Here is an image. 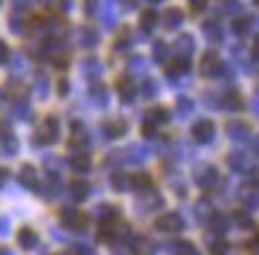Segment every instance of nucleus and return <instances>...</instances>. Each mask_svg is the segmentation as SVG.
Masks as SVG:
<instances>
[{"instance_id": "603ef678", "label": "nucleus", "mask_w": 259, "mask_h": 255, "mask_svg": "<svg viewBox=\"0 0 259 255\" xmlns=\"http://www.w3.org/2000/svg\"><path fill=\"white\" fill-rule=\"evenodd\" d=\"M0 255H12L10 250H5V248H0Z\"/></svg>"}, {"instance_id": "1a4fd4ad", "label": "nucleus", "mask_w": 259, "mask_h": 255, "mask_svg": "<svg viewBox=\"0 0 259 255\" xmlns=\"http://www.w3.org/2000/svg\"><path fill=\"white\" fill-rule=\"evenodd\" d=\"M70 166H72L77 173H89V171H92V159H89V154H84V152H74L72 159H70Z\"/></svg>"}, {"instance_id": "c756f323", "label": "nucleus", "mask_w": 259, "mask_h": 255, "mask_svg": "<svg viewBox=\"0 0 259 255\" xmlns=\"http://www.w3.org/2000/svg\"><path fill=\"white\" fill-rule=\"evenodd\" d=\"M84 67H87V70H84V72H87V75L89 77H101V63H99V60H96V58H87V60H84Z\"/></svg>"}, {"instance_id": "f257e3e1", "label": "nucleus", "mask_w": 259, "mask_h": 255, "mask_svg": "<svg viewBox=\"0 0 259 255\" xmlns=\"http://www.w3.org/2000/svg\"><path fill=\"white\" fill-rule=\"evenodd\" d=\"M58 135H60V130H58V118L56 116H48L46 121H44V125L36 130V135H34V144H53V142L58 140Z\"/></svg>"}, {"instance_id": "a211bd4d", "label": "nucleus", "mask_w": 259, "mask_h": 255, "mask_svg": "<svg viewBox=\"0 0 259 255\" xmlns=\"http://www.w3.org/2000/svg\"><path fill=\"white\" fill-rule=\"evenodd\" d=\"M173 255H199V250L190 243V241H173V246H168Z\"/></svg>"}, {"instance_id": "f8f14e48", "label": "nucleus", "mask_w": 259, "mask_h": 255, "mask_svg": "<svg viewBox=\"0 0 259 255\" xmlns=\"http://www.w3.org/2000/svg\"><path fill=\"white\" fill-rule=\"evenodd\" d=\"M206 222H209V229H211L213 234H226L231 229V219L226 217V214H211Z\"/></svg>"}, {"instance_id": "0eeeda50", "label": "nucleus", "mask_w": 259, "mask_h": 255, "mask_svg": "<svg viewBox=\"0 0 259 255\" xmlns=\"http://www.w3.org/2000/svg\"><path fill=\"white\" fill-rule=\"evenodd\" d=\"M228 166H231L233 171H238V173L254 171V166H252V161L247 159V154H245V152H235V154H231V157H228Z\"/></svg>"}, {"instance_id": "4be33fe9", "label": "nucleus", "mask_w": 259, "mask_h": 255, "mask_svg": "<svg viewBox=\"0 0 259 255\" xmlns=\"http://www.w3.org/2000/svg\"><path fill=\"white\" fill-rule=\"evenodd\" d=\"M158 22V15L154 10H147V12H142V17H139V29L142 31H151V29L156 27Z\"/></svg>"}, {"instance_id": "9d476101", "label": "nucleus", "mask_w": 259, "mask_h": 255, "mask_svg": "<svg viewBox=\"0 0 259 255\" xmlns=\"http://www.w3.org/2000/svg\"><path fill=\"white\" fill-rule=\"evenodd\" d=\"M103 132H106L108 140H120L122 135L127 132V123L125 121H111V123L103 125Z\"/></svg>"}, {"instance_id": "09e8293b", "label": "nucleus", "mask_w": 259, "mask_h": 255, "mask_svg": "<svg viewBox=\"0 0 259 255\" xmlns=\"http://www.w3.org/2000/svg\"><path fill=\"white\" fill-rule=\"evenodd\" d=\"M84 10H87V15H94V12H96V0H87V3H84Z\"/></svg>"}, {"instance_id": "6e6552de", "label": "nucleus", "mask_w": 259, "mask_h": 255, "mask_svg": "<svg viewBox=\"0 0 259 255\" xmlns=\"http://www.w3.org/2000/svg\"><path fill=\"white\" fill-rule=\"evenodd\" d=\"M173 48L178 51V58H190L194 51V39L190 37V34H180Z\"/></svg>"}, {"instance_id": "c9c22d12", "label": "nucleus", "mask_w": 259, "mask_h": 255, "mask_svg": "<svg viewBox=\"0 0 259 255\" xmlns=\"http://www.w3.org/2000/svg\"><path fill=\"white\" fill-rule=\"evenodd\" d=\"M36 89H38V99H46L48 96V77H46V72H38L36 75Z\"/></svg>"}, {"instance_id": "ea45409f", "label": "nucleus", "mask_w": 259, "mask_h": 255, "mask_svg": "<svg viewBox=\"0 0 259 255\" xmlns=\"http://www.w3.org/2000/svg\"><path fill=\"white\" fill-rule=\"evenodd\" d=\"M233 219L238 222V227H240V229H252V227H254V222H252L245 212H235V217H233Z\"/></svg>"}, {"instance_id": "f704fd0d", "label": "nucleus", "mask_w": 259, "mask_h": 255, "mask_svg": "<svg viewBox=\"0 0 259 255\" xmlns=\"http://www.w3.org/2000/svg\"><path fill=\"white\" fill-rule=\"evenodd\" d=\"M168 118H170V114H168L166 108H161V106H158V108H151V116H149V121H151L154 125H156V123H166Z\"/></svg>"}, {"instance_id": "2eb2a0df", "label": "nucleus", "mask_w": 259, "mask_h": 255, "mask_svg": "<svg viewBox=\"0 0 259 255\" xmlns=\"http://www.w3.org/2000/svg\"><path fill=\"white\" fill-rule=\"evenodd\" d=\"M187 70H190V58H176V60L168 65L166 72H168V77H173V80H176V77L185 75Z\"/></svg>"}, {"instance_id": "412c9836", "label": "nucleus", "mask_w": 259, "mask_h": 255, "mask_svg": "<svg viewBox=\"0 0 259 255\" xmlns=\"http://www.w3.org/2000/svg\"><path fill=\"white\" fill-rule=\"evenodd\" d=\"M130 186H132L135 190H144V193H149L151 186H154V180H151L149 173H137L135 178H130Z\"/></svg>"}, {"instance_id": "79ce46f5", "label": "nucleus", "mask_w": 259, "mask_h": 255, "mask_svg": "<svg viewBox=\"0 0 259 255\" xmlns=\"http://www.w3.org/2000/svg\"><path fill=\"white\" fill-rule=\"evenodd\" d=\"M142 132H144V137H156V135H158L156 125L151 123V121H147V123H144V130H142Z\"/></svg>"}, {"instance_id": "cd10ccee", "label": "nucleus", "mask_w": 259, "mask_h": 255, "mask_svg": "<svg viewBox=\"0 0 259 255\" xmlns=\"http://www.w3.org/2000/svg\"><path fill=\"white\" fill-rule=\"evenodd\" d=\"M223 106H226V108H228V111H240L242 108V99L240 96H238V92H228V94H226V101H223Z\"/></svg>"}, {"instance_id": "4468645a", "label": "nucleus", "mask_w": 259, "mask_h": 255, "mask_svg": "<svg viewBox=\"0 0 259 255\" xmlns=\"http://www.w3.org/2000/svg\"><path fill=\"white\" fill-rule=\"evenodd\" d=\"M87 140H89L87 125L79 123V121H72V147H82Z\"/></svg>"}, {"instance_id": "864d4df0", "label": "nucleus", "mask_w": 259, "mask_h": 255, "mask_svg": "<svg viewBox=\"0 0 259 255\" xmlns=\"http://www.w3.org/2000/svg\"><path fill=\"white\" fill-rule=\"evenodd\" d=\"M151 3H161V0H151Z\"/></svg>"}, {"instance_id": "5701e85b", "label": "nucleus", "mask_w": 259, "mask_h": 255, "mask_svg": "<svg viewBox=\"0 0 259 255\" xmlns=\"http://www.w3.org/2000/svg\"><path fill=\"white\" fill-rule=\"evenodd\" d=\"M204 34H206V39H209V41H211V44H219V41H221L223 39V31H221V27H219V22H206V24H204Z\"/></svg>"}, {"instance_id": "37998d69", "label": "nucleus", "mask_w": 259, "mask_h": 255, "mask_svg": "<svg viewBox=\"0 0 259 255\" xmlns=\"http://www.w3.org/2000/svg\"><path fill=\"white\" fill-rule=\"evenodd\" d=\"M8 60H10V48H8L5 41H0V65H3V63H8Z\"/></svg>"}, {"instance_id": "b1692460", "label": "nucleus", "mask_w": 259, "mask_h": 255, "mask_svg": "<svg viewBox=\"0 0 259 255\" xmlns=\"http://www.w3.org/2000/svg\"><path fill=\"white\" fill-rule=\"evenodd\" d=\"M194 214H197V219H202V222H206V219L213 214V207L209 200H197V205H194Z\"/></svg>"}, {"instance_id": "473e14b6", "label": "nucleus", "mask_w": 259, "mask_h": 255, "mask_svg": "<svg viewBox=\"0 0 259 255\" xmlns=\"http://www.w3.org/2000/svg\"><path fill=\"white\" fill-rule=\"evenodd\" d=\"M209 250H211V255H231V243L219 238V241H213L211 246H209Z\"/></svg>"}, {"instance_id": "58836bf2", "label": "nucleus", "mask_w": 259, "mask_h": 255, "mask_svg": "<svg viewBox=\"0 0 259 255\" xmlns=\"http://www.w3.org/2000/svg\"><path fill=\"white\" fill-rule=\"evenodd\" d=\"M142 94L147 96V99H151V96L158 94V85L156 80H144V87H142Z\"/></svg>"}, {"instance_id": "7ed1b4c3", "label": "nucleus", "mask_w": 259, "mask_h": 255, "mask_svg": "<svg viewBox=\"0 0 259 255\" xmlns=\"http://www.w3.org/2000/svg\"><path fill=\"white\" fill-rule=\"evenodd\" d=\"M156 229L158 231H163V234H180V231L185 229V222H183L180 214L168 212V214H163V217L156 219Z\"/></svg>"}, {"instance_id": "39448f33", "label": "nucleus", "mask_w": 259, "mask_h": 255, "mask_svg": "<svg viewBox=\"0 0 259 255\" xmlns=\"http://www.w3.org/2000/svg\"><path fill=\"white\" fill-rule=\"evenodd\" d=\"M221 70H226V67H223L219 53H216V51H209V53L204 56V60H202V72L206 77H219L221 75Z\"/></svg>"}, {"instance_id": "c03bdc74", "label": "nucleus", "mask_w": 259, "mask_h": 255, "mask_svg": "<svg viewBox=\"0 0 259 255\" xmlns=\"http://www.w3.org/2000/svg\"><path fill=\"white\" fill-rule=\"evenodd\" d=\"M70 255H92V250L84 246H72L70 248Z\"/></svg>"}, {"instance_id": "49530a36", "label": "nucleus", "mask_w": 259, "mask_h": 255, "mask_svg": "<svg viewBox=\"0 0 259 255\" xmlns=\"http://www.w3.org/2000/svg\"><path fill=\"white\" fill-rule=\"evenodd\" d=\"M8 234H10V222L8 219H0V236L5 238Z\"/></svg>"}, {"instance_id": "f3484780", "label": "nucleus", "mask_w": 259, "mask_h": 255, "mask_svg": "<svg viewBox=\"0 0 259 255\" xmlns=\"http://www.w3.org/2000/svg\"><path fill=\"white\" fill-rule=\"evenodd\" d=\"M89 183H84V180H74L72 186H70V193H72V200L74 202H84V200L89 198Z\"/></svg>"}, {"instance_id": "f03ea898", "label": "nucleus", "mask_w": 259, "mask_h": 255, "mask_svg": "<svg viewBox=\"0 0 259 255\" xmlns=\"http://www.w3.org/2000/svg\"><path fill=\"white\" fill-rule=\"evenodd\" d=\"M192 178L199 188H211V186H216V180H219V169L211 166V164H199L194 169Z\"/></svg>"}, {"instance_id": "e433bc0d", "label": "nucleus", "mask_w": 259, "mask_h": 255, "mask_svg": "<svg viewBox=\"0 0 259 255\" xmlns=\"http://www.w3.org/2000/svg\"><path fill=\"white\" fill-rule=\"evenodd\" d=\"M166 56H168V46L163 41H156V44H154V60H156V63H163Z\"/></svg>"}, {"instance_id": "a19ab883", "label": "nucleus", "mask_w": 259, "mask_h": 255, "mask_svg": "<svg viewBox=\"0 0 259 255\" xmlns=\"http://www.w3.org/2000/svg\"><path fill=\"white\" fill-rule=\"evenodd\" d=\"M178 108H180V116L192 114V101H190V99H180V101H178Z\"/></svg>"}, {"instance_id": "a18cd8bd", "label": "nucleus", "mask_w": 259, "mask_h": 255, "mask_svg": "<svg viewBox=\"0 0 259 255\" xmlns=\"http://www.w3.org/2000/svg\"><path fill=\"white\" fill-rule=\"evenodd\" d=\"M67 92H70V82H67V80H60V82H58V94L65 96Z\"/></svg>"}, {"instance_id": "9b49d317", "label": "nucleus", "mask_w": 259, "mask_h": 255, "mask_svg": "<svg viewBox=\"0 0 259 255\" xmlns=\"http://www.w3.org/2000/svg\"><path fill=\"white\" fill-rule=\"evenodd\" d=\"M19 180H22V186H27V188L36 190V188H38L36 169H34V166H29V164H24V166L19 169Z\"/></svg>"}, {"instance_id": "5fc2aeb1", "label": "nucleus", "mask_w": 259, "mask_h": 255, "mask_svg": "<svg viewBox=\"0 0 259 255\" xmlns=\"http://www.w3.org/2000/svg\"><path fill=\"white\" fill-rule=\"evenodd\" d=\"M41 3H46V0H41Z\"/></svg>"}, {"instance_id": "a878e982", "label": "nucleus", "mask_w": 259, "mask_h": 255, "mask_svg": "<svg viewBox=\"0 0 259 255\" xmlns=\"http://www.w3.org/2000/svg\"><path fill=\"white\" fill-rule=\"evenodd\" d=\"M163 24H166L168 29H178L180 24H183V12L180 10H168L166 12V17H163Z\"/></svg>"}, {"instance_id": "423d86ee", "label": "nucleus", "mask_w": 259, "mask_h": 255, "mask_svg": "<svg viewBox=\"0 0 259 255\" xmlns=\"http://www.w3.org/2000/svg\"><path fill=\"white\" fill-rule=\"evenodd\" d=\"M213 135H216V128H213L211 121H199V123H194L192 128V137L199 144H209L213 140Z\"/></svg>"}, {"instance_id": "bb28decb", "label": "nucleus", "mask_w": 259, "mask_h": 255, "mask_svg": "<svg viewBox=\"0 0 259 255\" xmlns=\"http://www.w3.org/2000/svg\"><path fill=\"white\" fill-rule=\"evenodd\" d=\"M0 144H3V152L8 154V157H12V154H17L19 152V142L15 135H5V137H0Z\"/></svg>"}, {"instance_id": "aec40b11", "label": "nucleus", "mask_w": 259, "mask_h": 255, "mask_svg": "<svg viewBox=\"0 0 259 255\" xmlns=\"http://www.w3.org/2000/svg\"><path fill=\"white\" fill-rule=\"evenodd\" d=\"M130 246H132V253H135V255H151V253H154V246H151L144 236L132 238V243H130Z\"/></svg>"}, {"instance_id": "2f4dec72", "label": "nucleus", "mask_w": 259, "mask_h": 255, "mask_svg": "<svg viewBox=\"0 0 259 255\" xmlns=\"http://www.w3.org/2000/svg\"><path fill=\"white\" fill-rule=\"evenodd\" d=\"M118 214V209L113 207V205H101V207L96 209V217L101 219V224L103 222H113V217Z\"/></svg>"}, {"instance_id": "dca6fc26", "label": "nucleus", "mask_w": 259, "mask_h": 255, "mask_svg": "<svg viewBox=\"0 0 259 255\" xmlns=\"http://www.w3.org/2000/svg\"><path fill=\"white\" fill-rule=\"evenodd\" d=\"M118 94H120V99L125 104L135 99V85H132L130 77H120V80H118Z\"/></svg>"}, {"instance_id": "393cba45", "label": "nucleus", "mask_w": 259, "mask_h": 255, "mask_svg": "<svg viewBox=\"0 0 259 255\" xmlns=\"http://www.w3.org/2000/svg\"><path fill=\"white\" fill-rule=\"evenodd\" d=\"M79 44H82L84 48H94L99 44V34L92 31V29H79Z\"/></svg>"}, {"instance_id": "de8ad7c7", "label": "nucleus", "mask_w": 259, "mask_h": 255, "mask_svg": "<svg viewBox=\"0 0 259 255\" xmlns=\"http://www.w3.org/2000/svg\"><path fill=\"white\" fill-rule=\"evenodd\" d=\"M206 3H209V0H190V5H192L197 12H202V10L206 8Z\"/></svg>"}, {"instance_id": "6ab92c4d", "label": "nucleus", "mask_w": 259, "mask_h": 255, "mask_svg": "<svg viewBox=\"0 0 259 255\" xmlns=\"http://www.w3.org/2000/svg\"><path fill=\"white\" fill-rule=\"evenodd\" d=\"M228 135H231L235 142H247L250 137V128L245 123H231L228 125Z\"/></svg>"}, {"instance_id": "20e7f679", "label": "nucleus", "mask_w": 259, "mask_h": 255, "mask_svg": "<svg viewBox=\"0 0 259 255\" xmlns=\"http://www.w3.org/2000/svg\"><path fill=\"white\" fill-rule=\"evenodd\" d=\"M60 219H63V224L67 229H77V231H82V229L87 227V222H89L82 212H77L74 207H65L63 212H60Z\"/></svg>"}, {"instance_id": "8fccbe9b", "label": "nucleus", "mask_w": 259, "mask_h": 255, "mask_svg": "<svg viewBox=\"0 0 259 255\" xmlns=\"http://www.w3.org/2000/svg\"><path fill=\"white\" fill-rule=\"evenodd\" d=\"M5 135H12V130H10V123L0 121V137H5Z\"/></svg>"}, {"instance_id": "4c0bfd02", "label": "nucleus", "mask_w": 259, "mask_h": 255, "mask_svg": "<svg viewBox=\"0 0 259 255\" xmlns=\"http://www.w3.org/2000/svg\"><path fill=\"white\" fill-rule=\"evenodd\" d=\"M92 99L96 101L99 106H106V101H108V96H106V89H103L101 85L92 87Z\"/></svg>"}, {"instance_id": "72a5a7b5", "label": "nucleus", "mask_w": 259, "mask_h": 255, "mask_svg": "<svg viewBox=\"0 0 259 255\" xmlns=\"http://www.w3.org/2000/svg\"><path fill=\"white\" fill-rule=\"evenodd\" d=\"M250 27H252V19L250 17H238L235 19V22H233V31H235V34H247V31H250Z\"/></svg>"}, {"instance_id": "c85d7f7f", "label": "nucleus", "mask_w": 259, "mask_h": 255, "mask_svg": "<svg viewBox=\"0 0 259 255\" xmlns=\"http://www.w3.org/2000/svg\"><path fill=\"white\" fill-rule=\"evenodd\" d=\"M111 186L118 190V193H125V190L130 188V176H125V173H113Z\"/></svg>"}, {"instance_id": "7c9ffc66", "label": "nucleus", "mask_w": 259, "mask_h": 255, "mask_svg": "<svg viewBox=\"0 0 259 255\" xmlns=\"http://www.w3.org/2000/svg\"><path fill=\"white\" fill-rule=\"evenodd\" d=\"M10 29L15 34H24V17H22V10H15V15L10 17Z\"/></svg>"}, {"instance_id": "ddd939ff", "label": "nucleus", "mask_w": 259, "mask_h": 255, "mask_svg": "<svg viewBox=\"0 0 259 255\" xmlns=\"http://www.w3.org/2000/svg\"><path fill=\"white\" fill-rule=\"evenodd\" d=\"M19 246L24 248V250H31V248H36V246H38L36 231H34V229H29V227L22 229V231H19Z\"/></svg>"}, {"instance_id": "3c124183", "label": "nucleus", "mask_w": 259, "mask_h": 255, "mask_svg": "<svg viewBox=\"0 0 259 255\" xmlns=\"http://www.w3.org/2000/svg\"><path fill=\"white\" fill-rule=\"evenodd\" d=\"M8 176H10L8 171H5V169H0V188L5 186V180H8Z\"/></svg>"}]
</instances>
